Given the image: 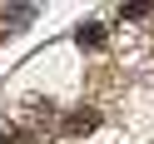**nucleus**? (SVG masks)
Instances as JSON below:
<instances>
[{"label": "nucleus", "mask_w": 154, "mask_h": 144, "mask_svg": "<svg viewBox=\"0 0 154 144\" xmlns=\"http://www.w3.org/2000/svg\"><path fill=\"white\" fill-rule=\"evenodd\" d=\"M75 40H80L85 50H100V45H104V25L100 20H85L80 30H75Z\"/></svg>", "instance_id": "nucleus-1"}, {"label": "nucleus", "mask_w": 154, "mask_h": 144, "mask_svg": "<svg viewBox=\"0 0 154 144\" xmlns=\"http://www.w3.org/2000/svg\"><path fill=\"white\" fill-rule=\"evenodd\" d=\"M124 15H129V20H139V15H149V0H129V5H124Z\"/></svg>", "instance_id": "nucleus-3"}, {"label": "nucleus", "mask_w": 154, "mask_h": 144, "mask_svg": "<svg viewBox=\"0 0 154 144\" xmlns=\"http://www.w3.org/2000/svg\"><path fill=\"white\" fill-rule=\"evenodd\" d=\"M94 124H100V114H94V109H75L70 119H65V129H70V134H90Z\"/></svg>", "instance_id": "nucleus-2"}, {"label": "nucleus", "mask_w": 154, "mask_h": 144, "mask_svg": "<svg viewBox=\"0 0 154 144\" xmlns=\"http://www.w3.org/2000/svg\"><path fill=\"white\" fill-rule=\"evenodd\" d=\"M0 144H30V139H25V134H10V139H0Z\"/></svg>", "instance_id": "nucleus-4"}]
</instances>
